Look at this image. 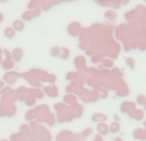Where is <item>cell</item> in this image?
<instances>
[{"label":"cell","instance_id":"1","mask_svg":"<svg viewBox=\"0 0 146 141\" xmlns=\"http://www.w3.org/2000/svg\"><path fill=\"white\" fill-rule=\"evenodd\" d=\"M5 36H7V37H13V36H14V33H13V30H10V28H7V30H5Z\"/></svg>","mask_w":146,"mask_h":141},{"label":"cell","instance_id":"2","mask_svg":"<svg viewBox=\"0 0 146 141\" xmlns=\"http://www.w3.org/2000/svg\"><path fill=\"white\" fill-rule=\"evenodd\" d=\"M1 85H3V83H1V82H0V86H1Z\"/></svg>","mask_w":146,"mask_h":141}]
</instances>
